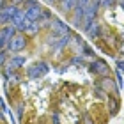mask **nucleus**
<instances>
[{
  "label": "nucleus",
  "instance_id": "obj_19",
  "mask_svg": "<svg viewBox=\"0 0 124 124\" xmlns=\"http://www.w3.org/2000/svg\"><path fill=\"white\" fill-rule=\"evenodd\" d=\"M20 2H23V0H13V5H16V4H20Z\"/></svg>",
  "mask_w": 124,
  "mask_h": 124
},
{
  "label": "nucleus",
  "instance_id": "obj_8",
  "mask_svg": "<svg viewBox=\"0 0 124 124\" xmlns=\"http://www.w3.org/2000/svg\"><path fill=\"white\" fill-rule=\"evenodd\" d=\"M25 64V57H13L9 60V69H18V67H21Z\"/></svg>",
  "mask_w": 124,
  "mask_h": 124
},
{
  "label": "nucleus",
  "instance_id": "obj_20",
  "mask_svg": "<svg viewBox=\"0 0 124 124\" xmlns=\"http://www.w3.org/2000/svg\"><path fill=\"white\" fill-rule=\"evenodd\" d=\"M44 2H48V4H53V2H55V0H44Z\"/></svg>",
  "mask_w": 124,
  "mask_h": 124
},
{
  "label": "nucleus",
  "instance_id": "obj_1",
  "mask_svg": "<svg viewBox=\"0 0 124 124\" xmlns=\"http://www.w3.org/2000/svg\"><path fill=\"white\" fill-rule=\"evenodd\" d=\"M98 0H94V2H89L87 7L83 9V16H82V23H83V29H89V25L94 23V18H96V13H98Z\"/></svg>",
  "mask_w": 124,
  "mask_h": 124
},
{
  "label": "nucleus",
  "instance_id": "obj_18",
  "mask_svg": "<svg viewBox=\"0 0 124 124\" xmlns=\"http://www.w3.org/2000/svg\"><path fill=\"white\" fill-rule=\"evenodd\" d=\"M114 2H115V0H105V4H106V5H114Z\"/></svg>",
  "mask_w": 124,
  "mask_h": 124
},
{
  "label": "nucleus",
  "instance_id": "obj_16",
  "mask_svg": "<svg viewBox=\"0 0 124 124\" xmlns=\"http://www.w3.org/2000/svg\"><path fill=\"white\" fill-rule=\"evenodd\" d=\"M9 21H11V20H9V16L5 14L4 11H0V25H2V23H9Z\"/></svg>",
  "mask_w": 124,
  "mask_h": 124
},
{
  "label": "nucleus",
  "instance_id": "obj_10",
  "mask_svg": "<svg viewBox=\"0 0 124 124\" xmlns=\"http://www.w3.org/2000/svg\"><path fill=\"white\" fill-rule=\"evenodd\" d=\"M53 30L55 32H59V34H62V36H66L67 32H69V29H67V25H64L62 21H53Z\"/></svg>",
  "mask_w": 124,
  "mask_h": 124
},
{
  "label": "nucleus",
  "instance_id": "obj_6",
  "mask_svg": "<svg viewBox=\"0 0 124 124\" xmlns=\"http://www.w3.org/2000/svg\"><path fill=\"white\" fill-rule=\"evenodd\" d=\"M25 16H27L30 21H39V18L43 16V11H41V7L36 4V5H32V7H27Z\"/></svg>",
  "mask_w": 124,
  "mask_h": 124
},
{
  "label": "nucleus",
  "instance_id": "obj_7",
  "mask_svg": "<svg viewBox=\"0 0 124 124\" xmlns=\"http://www.w3.org/2000/svg\"><path fill=\"white\" fill-rule=\"evenodd\" d=\"M92 71L98 73V75H101V76H108V73H110L108 66H106L103 60H96L94 64H92Z\"/></svg>",
  "mask_w": 124,
  "mask_h": 124
},
{
  "label": "nucleus",
  "instance_id": "obj_9",
  "mask_svg": "<svg viewBox=\"0 0 124 124\" xmlns=\"http://www.w3.org/2000/svg\"><path fill=\"white\" fill-rule=\"evenodd\" d=\"M101 85H103V87L106 89V91H108V89H112V92H114L115 96H119V87H117V85H114V82H112L110 78H103Z\"/></svg>",
  "mask_w": 124,
  "mask_h": 124
},
{
  "label": "nucleus",
  "instance_id": "obj_12",
  "mask_svg": "<svg viewBox=\"0 0 124 124\" xmlns=\"http://www.w3.org/2000/svg\"><path fill=\"white\" fill-rule=\"evenodd\" d=\"M75 4H76V0H62L60 9L62 11H71L73 7H75Z\"/></svg>",
  "mask_w": 124,
  "mask_h": 124
},
{
  "label": "nucleus",
  "instance_id": "obj_17",
  "mask_svg": "<svg viewBox=\"0 0 124 124\" xmlns=\"http://www.w3.org/2000/svg\"><path fill=\"white\" fill-rule=\"evenodd\" d=\"M117 71L124 73V60H119V62H117Z\"/></svg>",
  "mask_w": 124,
  "mask_h": 124
},
{
  "label": "nucleus",
  "instance_id": "obj_11",
  "mask_svg": "<svg viewBox=\"0 0 124 124\" xmlns=\"http://www.w3.org/2000/svg\"><path fill=\"white\" fill-rule=\"evenodd\" d=\"M85 32H87V36H89V37H98V36H99V25L94 21V23L89 25V29H87Z\"/></svg>",
  "mask_w": 124,
  "mask_h": 124
},
{
  "label": "nucleus",
  "instance_id": "obj_13",
  "mask_svg": "<svg viewBox=\"0 0 124 124\" xmlns=\"http://www.w3.org/2000/svg\"><path fill=\"white\" fill-rule=\"evenodd\" d=\"M2 11H4V13H5V14L9 16V20H11V18H13V16H14V13H16V11H18V7L11 4V5H7V7H4Z\"/></svg>",
  "mask_w": 124,
  "mask_h": 124
},
{
  "label": "nucleus",
  "instance_id": "obj_4",
  "mask_svg": "<svg viewBox=\"0 0 124 124\" xmlns=\"http://www.w3.org/2000/svg\"><path fill=\"white\" fill-rule=\"evenodd\" d=\"M14 34H16V29L13 25H5V27L0 29V50H4L5 46H7L11 37H13Z\"/></svg>",
  "mask_w": 124,
  "mask_h": 124
},
{
  "label": "nucleus",
  "instance_id": "obj_14",
  "mask_svg": "<svg viewBox=\"0 0 124 124\" xmlns=\"http://www.w3.org/2000/svg\"><path fill=\"white\" fill-rule=\"evenodd\" d=\"M39 30V25H37V21H30L29 27H27V32H30V34H36Z\"/></svg>",
  "mask_w": 124,
  "mask_h": 124
},
{
  "label": "nucleus",
  "instance_id": "obj_15",
  "mask_svg": "<svg viewBox=\"0 0 124 124\" xmlns=\"http://www.w3.org/2000/svg\"><path fill=\"white\" fill-rule=\"evenodd\" d=\"M110 103H112V114H117V108H119V103H117V99H114V98H110Z\"/></svg>",
  "mask_w": 124,
  "mask_h": 124
},
{
  "label": "nucleus",
  "instance_id": "obj_2",
  "mask_svg": "<svg viewBox=\"0 0 124 124\" xmlns=\"http://www.w3.org/2000/svg\"><path fill=\"white\" fill-rule=\"evenodd\" d=\"M48 71H50V66L46 62H36L34 66H30L29 69H27V75H29L30 80H37V78L44 76Z\"/></svg>",
  "mask_w": 124,
  "mask_h": 124
},
{
  "label": "nucleus",
  "instance_id": "obj_3",
  "mask_svg": "<svg viewBox=\"0 0 124 124\" xmlns=\"http://www.w3.org/2000/svg\"><path fill=\"white\" fill-rule=\"evenodd\" d=\"M11 23H13V27L16 30H27V27H29V23H30V20L25 16V13L23 11H16L14 13V16L11 18Z\"/></svg>",
  "mask_w": 124,
  "mask_h": 124
},
{
  "label": "nucleus",
  "instance_id": "obj_5",
  "mask_svg": "<svg viewBox=\"0 0 124 124\" xmlns=\"http://www.w3.org/2000/svg\"><path fill=\"white\" fill-rule=\"evenodd\" d=\"M25 44H27V39L25 36H21V34H14L13 37H11V41H9V50L11 52H21V50L25 48Z\"/></svg>",
  "mask_w": 124,
  "mask_h": 124
}]
</instances>
